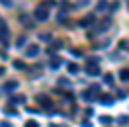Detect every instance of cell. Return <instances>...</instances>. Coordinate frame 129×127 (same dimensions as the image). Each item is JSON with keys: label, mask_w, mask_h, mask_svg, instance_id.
<instances>
[{"label": "cell", "mask_w": 129, "mask_h": 127, "mask_svg": "<svg viewBox=\"0 0 129 127\" xmlns=\"http://www.w3.org/2000/svg\"><path fill=\"white\" fill-rule=\"evenodd\" d=\"M25 127H39V125H37L35 121H27V123H25Z\"/></svg>", "instance_id": "obj_24"}, {"label": "cell", "mask_w": 129, "mask_h": 127, "mask_svg": "<svg viewBox=\"0 0 129 127\" xmlns=\"http://www.w3.org/2000/svg\"><path fill=\"white\" fill-rule=\"evenodd\" d=\"M119 47H121V49H125V51H129V41H125V39L119 41Z\"/></svg>", "instance_id": "obj_17"}, {"label": "cell", "mask_w": 129, "mask_h": 127, "mask_svg": "<svg viewBox=\"0 0 129 127\" xmlns=\"http://www.w3.org/2000/svg\"><path fill=\"white\" fill-rule=\"evenodd\" d=\"M0 4H4V6H12V0H0Z\"/></svg>", "instance_id": "obj_25"}, {"label": "cell", "mask_w": 129, "mask_h": 127, "mask_svg": "<svg viewBox=\"0 0 129 127\" xmlns=\"http://www.w3.org/2000/svg\"><path fill=\"white\" fill-rule=\"evenodd\" d=\"M88 65H98V59H96V57H90V59H88Z\"/></svg>", "instance_id": "obj_22"}, {"label": "cell", "mask_w": 129, "mask_h": 127, "mask_svg": "<svg viewBox=\"0 0 129 127\" xmlns=\"http://www.w3.org/2000/svg\"><path fill=\"white\" fill-rule=\"evenodd\" d=\"M35 100H37V104H41V106H45L47 110L51 108V100H49V98H45V96H37Z\"/></svg>", "instance_id": "obj_7"}, {"label": "cell", "mask_w": 129, "mask_h": 127, "mask_svg": "<svg viewBox=\"0 0 129 127\" xmlns=\"http://www.w3.org/2000/svg\"><path fill=\"white\" fill-rule=\"evenodd\" d=\"M16 45H18V47H24V45H25V37H24V35H20V37L16 39Z\"/></svg>", "instance_id": "obj_15"}, {"label": "cell", "mask_w": 129, "mask_h": 127, "mask_svg": "<svg viewBox=\"0 0 129 127\" xmlns=\"http://www.w3.org/2000/svg\"><path fill=\"white\" fill-rule=\"evenodd\" d=\"M33 18H37L39 22H45V20L49 18V8L43 6V4H39V6L35 8V12H33Z\"/></svg>", "instance_id": "obj_1"}, {"label": "cell", "mask_w": 129, "mask_h": 127, "mask_svg": "<svg viewBox=\"0 0 129 127\" xmlns=\"http://www.w3.org/2000/svg\"><path fill=\"white\" fill-rule=\"evenodd\" d=\"M127 121H129V117H125V115H121V117H119V123H121V125H123V123H127Z\"/></svg>", "instance_id": "obj_23"}, {"label": "cell", "mask_w": 129, "mask_h": 127, "mask_svg": "<svg viewBox=\"0 0 129 127\" xmlns=\"http://www.w3.org/2000/svg\"><path fill=\"white\" fill-rule=\"evenodd\" d=\"M100 121H102V123H110L112 119H110V117H106V115H104V117H100Z\"/></svg>", "instance_id": "obj_27"}, {"label": "cell", "mask_w": 129, "mask_h": 127, "mask_svg": "<svg viewBox=\"0 0 129 127\" xmlns=\"http://www.w3.org/2000/svg\"><path fill=\"white\" fill-rule=\"evenodd\" d=\"M39 53V47L37 45H27V49H25V57H35Z\"/></svg>", "instance_id": "obj_4"}, {"label": "cell", "mask_w": 129, "mask_h": 127, "mask_svg": "<svg viewBox=\"0 0 129 127\" xmlns=\"http://www.w3.org/2000/svg\"><path fill=\"white\" fill-rule=\"evenodd\" d=\"M86 72H88L90 76H98V74H100V67H98V65H88V67H86Z\"/></svg>", "instance_id": "obj_5"}, {"label": "cell", "mask_w": 129, "mask_h": 127, "mask_svg": "<svg viewBox=\"0 0 129 127\" xmlns=\"http://www.w3.org/2000/svg\"><path fill=\"white\" fill-rule=\"evenodd\" d=\"M14 67H16V69H20V71H22V69H25V65L22 63V61H16V63H14Z\"/></svg>", "instance_id": "obj_20"}, {"label": "cell", "mask_w": 129, "mask_h": 127, "mask_svg": "<svg viewBox=\"0 0 129 127\" xmlns=\"http://www.w3.org/2000/svg\"><path fill=\"white\" fill-rule=\"evenodd\" d=\"M0 41H2L4 45L8 43V25H6V24L0 27Z\"/></svg>", "instance_id": "obj_2"}, {"label": "cell", "mask_w": 129, "mask_h": 127, "mask_svg": "<svg viewBox=\"0 0 129 127\" xmlns=\"http://www.w3.org/2000/svg\"><path fill=\"white\" fill-rule=\"evenodd\" d=\"M69 72H78V67L74 63H69Z\"/></svg>", "instance_id": "obj_16"}, {"label": "cell", "mask_w": 129, "mask_h": 127, "mask_svg": "<svg viewBox=\"0 0 129 127\" xmlns=\"http://www.w3.org/2000/svg\"><path fill=\"white\" fill-rule=\"evenodd\" d=\"M16 88H18V80H10V82L4 84V90H6V92H12V90H16Z\"/></svg>", "instance_id": "obj_9"}, {"label": "cell", "mask_w": 129, "mask_h": 127, "mask_svg": "<svg viewBox=\"0 0 129 127\" xmlns=\"http://www.w3.org/2000/svg\"><path fill=\"white\" fill-rule=\"evenodd\" d=\"M100 102H102V104H106V106H110V104H112L113 100H112V98H108V94H102V98H100Z\"/></svg>", "instance_id": "obj_12"}, {"label": "cell", "mask_w": 129, "mask_h": 127, "mask_svg": "<svg viewBox=\"0 0 129 127\" xmlns=\"http://www.w3.org/2000/svg\"><path fill=\"white\" fill-rule=\"evenodd\" d=\"M0 74H4V69H0Z\"/></svg>", "instance_id": "obj_30"}, {"label": "cell", "mask_w": 129, "mask_h": 127, "mask_svg": "<svg viewBox=\"0 0 129 127\" xmlns=\"http://www.w3.org/2000/svg\"><path fill=\"white\" fill-rule=\"evenodd\" d=\"M108 8H110V4H108L106 0H100V2L96 4V12H106Z\"/></svg>", "instance_id": "obj_8"}, {"label": "cell", "mask_w": 129, "mask_h": 127, "mask_svg": "<svg viewBox=\"0 0 129 127\" xmlns=\"http://www.w3.org/2000/svg\"><path fill=\"white\" fill-rule=\"evenodd\" d=\"M39 37H41V41H51V39H53V35L47 33V31H45V33H39Z\"/></svg>", "instance_id": "obj_13"}, {"label": "cell", "mask_w": 129, "mask_h": 127, "mask_svg": "<svg viewBox=\"0 0 129 127\" xmlns=\"http://www.w3.org/2000/svg\"><path fill=\"white\" fill-rule=\"evenodd\" d=\"M82 98H84L86 102H90V100H92V96H90V92H84V94H82Z\"/></svg>", "instance_id": "obj_21"}, {"label": "cell", "mask_w": 129, "mask_h": 127, "mask_svg": "<svg viewBox=\"0 0 129 127\" xmlns=\"http://www.w3.org/2000/svg\"><path fill=\"white\" fill-rule=\"evenodd\" d=\"M2 25H4V20H2V18H0V27H2Z\"/></svg>", "instance_id": "obj_29"}, {"label": "cell", "mask_w": 129, "mask_h": 127, "mask_svg": "<svg viewBox=\"0 0 129 127\" xmlns=\"http://www.w3.org/2000/svg\"><path fill=\"white\" fill-rule=\"evenodd\" d=\"M94 20H96V18H94V14H90V16H86L84 20H80V25H82V27H88L90 24H94Z\"/></svg>", "instance_id": "obj_6"}, {"label": "cell", "mask_w": 129, "mask_h": 127, "mask_svg": "<svg viewBox=\"0 0 129 127\" xmlns=\"http://www.w3.org/2000/svg\"><path fill=\"white\" fill-rule=\"evenodd\" d=\"M110 24H112V20L110 18H106V20H102L100 24H98V27H96V31H106L108 27H110Z\"/></svg>", "instance_id": "obj_3"}, {"label": "cell", "mask_w": 129, "mask_h": 127, "mask_svg": "<svg viewBox=\"0 0 129 127\" xmlns=\"http://www.w3.org/2000/svg\"><path fill=\"white\" fill-rule=\"evenodd\" d=\"M12 102H14V104H24L25 98H22V96H20V98H12Z\"/></svg>", "instance_id": "obj_19"}, {"label": "cell", "mask_w": 129, "mask_h": 127, "mask_svg": "<svg viewBox=\"0 0 129 127\" xmlns=\"http://www.w3.org/2000/svg\"><path fill=\"white\" fill-rule=\"evenodd\" d=\"M119 78L123 80V82H127V80H129V71H127V69H121V71H119Z\"/></svg>", "instance_id": "obj_10"}, {"label": "cell", "mask_w": 129, "mask_h": 127, "mask_svg": "<svg viewBox=\"0 0 129 127\" xmlns=\"http://www.w3.org/2000/svg\"><path fill=\"white\" fill-rule=\"evenodd\" d=\"M59 67H61V59H59V57H53V59H51V69H59Z\"/></svg>", "instance_id": "obj_11"}, {"label": "cell", "mask_w": 129, "mask_h": 127, "mask_svg": "<svg viewBox=\"0 0 129 127\" xmlns=\"http://www.w3.org/2000/svg\"><path fill=\"white\" fill-rule=\"evenodd\" d=\"M2 127H12V125H10V123H2Z\"/></svg>", "instance_id": "obj_28"}, {"label": "cell", "mask_w": 129, "mask_h": 127, "mask_svg": "<svg viewBox=\"0 0 129 127\" xmlns=\"http://www.w3.org/2000/svg\"><path fill=\"white\" fill-rule=\"evenodd\" d=\"M104 82H106V84H113V74H110V72L104 74Z\"/></svg>", "instance_id": "obj_14"}, {"label": "cell", "mask_w": 129, "mask_h": 127, "mask_svg": "<svg viewBox=\"0 0 129 127\" xmlns=\"http://www.w3.org/2000/svg\"><path fill=\"white\" fill-rule=\"evenodd\" d=\"M59 22H61V24L67 22V14H64V12H59Z\"/></svg>", "instance_id": "obj_18"}, {"label": "cell", "mask_w": 129, "mask_h": 127, "mask_svg": "<svg viewBox=\"0 0 129 127\" xmlns=\"http://www.w3.org/2000/svg\"><path fill=\"white\" fill-rule=\"evenodd\" d=\"M59 82H61L63 86H71V82H69V80H64V78H61V80H59Z\"/></svg>", "instance_id": "obj_26"}]
</instances>
